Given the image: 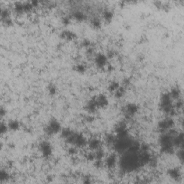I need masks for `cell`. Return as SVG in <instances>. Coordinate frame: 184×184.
Segmentation results:
<instances>
[{
  "mask_svg": "<svg viewBox=\"0 0 184 184\" xmlns=\"http://www.w3.org/2000/svg\"><path fill=\"white\" fill-rule=\"evenodd\" d=\"M173 100L170 96L169 93L163 94L160 99V106L163 112L171 115L175 111V108L173 104Z\"/></svg>",
  "mask_w": 184,
  "mask_h": 184,
  "instance_id": "obj_1",
  "label": "cell"
},
{
  "mask_svg": "<svg viewBox=\"0 0 184 184\" xmlns=\"http://www.w3.org/2000/svg\"><path fill=\"white\" fill-rule=\"evenodd\" d=\"M62 129L61 124L57 119H52L48 122L45 128V132L48 135H54L61 133Z\"/></svg>",
  "mask_w": 184,
  "mask_h": 184,
  "instance_id": "obj_2",
  "label": "cell"
},
{
  "mask_svg": "<svg viewBox=\"0 0 184 184\" xmlns=\"http://www.w3.org/2000/svg\"><path fill=\"white\" fill-rule=\"evenodd\" d=\"M173 126H174L173 119L170 117L165 118V119H163V120L160 122L158 124L159 129H161V131L164 132V133H165V131L168 132L169 130H171L172 128L173 127Z\"/></svg>",
  "mask_w": 184,
  "mask_h": 184,
  "instance_id": "obj_3",
  "label": "cell"
},
{
  "mask_svg": "<svg viewBox=\"0 0 184 184\" xmlns=\"http://www.w3.org/2000/svg\"><path fill=\"white\" fill-rule=\"evenodd\" d=\"M40 151L42 154V155L45 157H48L52 155L53 153V149L51 143L47 141L42 142L40 145Z\"/></svg>",
  "mask_w": 184,
  "mask_h": 184,
  "instance_id": "obj_4",
  "label": "cell"
},
{
  "mask_svg": "<svg viewBox=\"0 0 184 184\" xmlns=\"http://www.w3.org/2000/svg\"><path fill=\"white\" fill-rule=\"evenodd\" d=\"M94 99L96 104L97 106L98 109H104L109 104V100L104 94L98 95L95 98H94Z\"/></svg>",
  "mask_w": 184,
  "mask_h": 184,
  "instance_id": "obj_5",
  "label": "cell"
},
{
  "mask_svg": "<svg viewBox=\"0 0 184 184\" xmlns=\"http://www.w3.org/2000/svg\"><path fill=\"white\" fill-rule=\"evenodd\" d=\"M108 58L103 53H98L94 58V62L97 67L102 69L104 68L107 64Z\"/></svg>",
  "mask_w": 184,
  "mask_h": 184,
  "instance_id": "obj_6",
  "label": "cell"
},
{
  "mask_svg": "<svg viewBox=\"0 0 184 184\" xmlns=\"http://www.w3.org/2000/svg\"><path fill=\"white\" fill-rule=\"evenodd\" d=\"M124 111H125L126 116H127L128 117H133L134 115H135L138 111V107L135 104L129 103L127 104L125 106V109H124Z\"/></svg>",
  "mask_w": 184,
  "mask_h": 184,
  "instance_id": "obj_7",
  "label": "cell"
},
{
  "mask_svg": "<svg viewBox=\"0 0 184 184\" xmlns=\"http://www.w3.org/2000/svg\"><path fill=\"white\" fill-rule=\"evenodd\" d=\"M87 145L89 146V149L92 151H95L97 150L101 147V142L99 139L97 137L91 138L87 142Z\"/></svg>",
  "mask_w": 184,
  "mask_h": 184,
  "instance_id": "obj_8",
  "label": "cell"
},
{
  "mask_svg": "<svg viewBox=\"0 0 184 184\" xmlns=\"http://www.w3.org/2000/svg\"><path fill=\"white\" fill-rule=\"evenodd\" d=\"M117 156L115 154H111L109 155L108 157L104 161V163L105 166H107L109 168H113L117 165Z\"/></svg>",
  "mask_w": 184,
  "mask_h": 184,
  "instance_id": "obj_9",
  "label": "cell"
},
{
  "mask_svg": "<svg viewBox=\"0 0 184 184\" xmlns=\"http://www.w3.org/2000/svg\"><path fill=\"white\" fill-rule=\"evenodd\" d=\"M97 109L98 107L97 104H96V102L94 99L89 100L87 103V104H86V110H87V111L89 114H91L92 115V114L94 113Z\"/></svg>",
  "mask_w": 184,
  "mask_h": 184,
  "instance_id": "obj_10",
  "label": "cell"
},
{
  "mask_svg": "<svg viewBox=\"0 0 184 184\" xmlns=\"http://www.w3.org/2000/svg\"><path fill=\"white\" fill-rule=\"evenodd\" d=\"M8 128H9V130L12 131H16L18 130L20 127V124L19 122L16 119H11L9 122L7 123Z\"/></svg>",
  "mask_w": 184,
  "mask_h": 184,
  "instance_id": "obj_11",
  "label": "cell"
},
{
  "mask_svg": "<svg viewBox=\"0 0 184 184\" xmlns=\"http://www.w3.org/2000/svg\"><path fill=\"white\" fill-rule=\"evenodd\" d=\"M61 37L65 41H73L75 39L76 34L70 30H65L61 33Z\"/></svg>",
  "mask_w": 184,
  "mask_h": 184,
  "instance_id": "obj_12",
  "label": "cell"
},
{
  "mask_svg": "<svg viewBox=\"0 0 184 184\" xmlns=\"http://www.w3.org/2000/svg\"><path fill=\"white\" fill-rule=\"evenodd\" d=\"M168 174L169 176L171 177V179H173L174 180L179 179V178L181 177V173H180L179 170L175 168H173L168 170Z\"/></svg>",
  "mask_w": 184,
  "mask_h": 184,
  "instance_id": "obj_13",
  "label": "cell"
},
{
  "mask_svg": "<svg viewBox=\"0 0 184 184\" xmlns=\"http://www.w3.org/2000/svg\"><path fill=\"white\" fill-rule=\"evenodd\" d=\"M168 93L173 100L179 99L180 97H181V91L179 88H173Z\"/></svg>",
  "mask_w": 184,
  "mask_h": 184,
  "instance_id": "obj_14",
  "label": "cell"
},
{
  "mask_svg": "<svg viewBox=\"0 0 184 184\" xmlns=\"http://www.w3.org/2000/svg\"><path fill=\"white\" fill-rule=\"evenodd\" d=\"M115 94V97L117 99H120L125 95V88L124 86H120L116 91L114 92Z\"/></svg>",
  "mask_w": 184,
  "mask_h": 184,
  "instance_id": "obj_15",
  "label": "cell"
},
{
  "mask_svg": "<svg viewBox=\"0 0 184 184\" xmlns=\"http://www.w3.org/2000/svg\"><path fill=\"white\" fill-rule=\"evenodd\" d=\"M102 17H103V19H104L105 22H107V23H109V22H111V20L112 19V18H113L112 12L110 11V10H108V9L104 11Z\"/></svg>",
  "mask_w": 184,
  "mask_h": 184,
  "instance_id": "obj_16",
  "label": "cell"
},
{
  "mask_svg": "<svg viewBox=\"0 0 184 184\" xmlns=\"http://www.w3.org/2000/svg\"><path fill=\"white\" fill-rule=\"evenodd\" d=\"M9 178V175L8 173V172L6 170L2 169L0 171V181L1 182H5L7 181Z\"/></svg>",
  "mask_w": 184,
  "mask_h": 184,
  "instance_id": "obj_17",
  "label": "cell"
},
{
  "mask_svg": "<svg viewBox=\"0 0 184 184\" xmlns=\"http://www.w3.org/2000/svg\"><path fill=\"white\" fill-rule=\"evenodd\" d=\"M73 17H74V19H76L77 21H83L85 19V15L81 11H76L73 13Z\"/></svg>",
  "mask_w": 184,
  "mask_h": 184,
  "instance_id": "obj_18",
  "label": "cell"
},
{
  "mask_svg": "<svg viewBox=\"0 0 184 184\" xmlns=\"http://www.w3.org/2000/svg\"><path fill=\"white\" fill-rule=\"evenodd\" d=\"M91 26L94 27V28L98 29V28H99L100 27H101V21H100V19H99V18L94 17V18H93V19H91Z\"/></svg>",
  "mask_w": 184,
  "mask_h": 184,
  "instance_id": "obj_19",
  "label": "cell"
},
{
  "mask_svg": "<svg viewBox=\"0 0 184 184\" xmlns=\"http://www.w3.org/2000/svg\"><path fill=\"white\" fill-rule=\"evenodd\" d=\"M120 87V85L119 84V83L117 81H112L110 83V84L109 85V91H110L111 93H114L116 90H117L118 88Z\"/></svg>",
  "mask_w": 184,
  "mask_h": 184,
  "instance_id": "obj_20",
  "label": "cell"
},
{
  "mask_svg": "<svg viewBox=\"0 0 184 184\" xmlns=\"http://www.w3.org/2000/svg\"><path fill=\"white\" fill-rule=\"evenodd\" d=\"M8 130H9V128H8L7 123H5L3 122H2L1 125H0V132H1L2 135L7 133Z\"/></svg>",
  "mask_w": 184,
  "mask_h": 184,
  "instance_id": "obj_21",
  "label": "cell"
},
{
  "mask_svg": "<svg viewBox=\"0 0 184 184\" xmlns=\"http://www.w3.org/2000/svg\"><path fill=\"white\" fill-rule=\"evenodd\" d=\"M76 71L77 72H79V73H83L86 71V66L83 64L82 63H79L78 64V65L76 66L75 68Z\"/></svg>",
  "mask_w": 184,
  "mask_h": 184,
  "instance_id": "obj_22",
  "label": "cell"
},
{
  "mask_svg": "<svg viewBox=\"0 0 184 184\" xmlns=\"http://www.w3.org/2000/svg\"><path fill=\"white\" fill-rule=\"evenodd\" d=\"M48 92H49L50 94H51V95L55 94L56 93V91H57L56 87H55V86L53 85V84L49 86L48 89Z\"/></svg>",
  "mask_w": 184,
  "mask_h": 184,
  "instance_id": "obj_23",
  "label": "cell"
},
{
  "mask_svg": "<svg viewBox=\"0 0 184 184\" xmlns=\"http://www.w3.org/2000/svg\"><path fill=\"white\" fill-rule=\"evenodd\" d=\"M5 115H6V109H5V108H3L2 107L1 108H0V115H1L2 117H3Z\"/></svg>",
  "mask_w": 184,
  "mask_h": 184,
  "instance_id": "obj_24",
  "label": "cell"
}]
</instances>
